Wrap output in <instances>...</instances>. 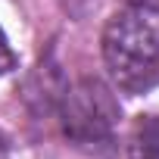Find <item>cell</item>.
I'll use <instances>...</instances> for the list:
<instances>
[{
	"instance_id": "cell-1",
	"label": "cell",
	"mask_w": 159,
	"mask_h": 159,
	"mask_svg": "<svg viewBox=\"0 0 159 159\" xmlns=\"http://www.w3.org/2000/svg\"><path fill=\"white\" fill-rule=\"evenodd\" d=\"M103 59L125 94L159 88V10L131 7L112 16L103 31Z\"/></svg>"
},
{
	"instance_id": "cell-2",
	"label": "cell",
	"mask_w": 159,
	"mask_h": 159,
	"mask_svg": "<svg viewBox=\"0 0 159 159\" xmlns=\"http://www.w3.org/2000/svg\"><path fill=\"white\" fill-rule=\"evenodd\" d=\"M59 122L75 143H100L109 140L119 125V103L103 81L84 78L62 94Z\"/></svg>"
},
{
	"instance_id": "cell-3",
	"label": "cell",
	"mask_w": 159,
	"mask_h": 159,
	"mask_svg": "<svg viewBox=\"0 0 159 159\" xmlns=\"http://www.w3.org/2000/svg\"><path fill=\"white\" fill-rule=\"evenodd\" d=\"M16 66V56H13V50H10V41H7V34L0 31V78H3L10 69Z\"/></svg>"
}]
</instances>
